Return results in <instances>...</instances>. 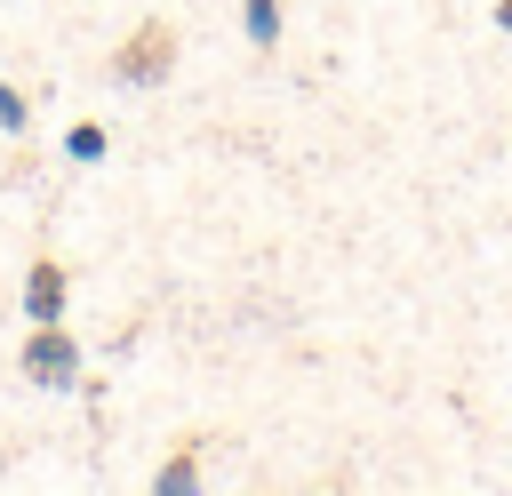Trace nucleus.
<instances>
[{
	"label": "nucleus",
	"instance_id": "nucleus-1",
	"mask_svg": "<svg viewBox=\"0 0 512 496\" xmlns=\"http://www.w3.org/2000/svg\"><path fill=\"white\" fill-rule=\"evenodd\" d=\"M104 72L128 80V88H160V80L176 72V24H168V16H144V24L104 56Z\"/></svg>",
	"mask_w": 512,
	"mask_h": 496
},
{
	"label": "nucleus",
	"instance_id": "nucleus-2",
	"mask_svg": "<svg viewBox=\"0 0 512 496\" xmlns=\"http://www.w3.org/2000/svg\"><path fill=\"white\" fill-rule=\"evenodd\" d=\"M24 376L48 384V392H64V384L80 376V352H72V336H64L56 320H32V336H24Z\"/></svg>",
	"mask_w": 512,
	"mask_h": 496
},
{
	"label": "nucleus",
	"instance_id": "nucleus-8",
	"mask_svg": "<svg viewBox=\"0 0 512 496\" xmlns=\"http://www.w3.org/2000/svg\"><path fill=\"white\" fill-rule=\"evenodd\" d=\"M496 24H504V32H512V0H496Z\"/></svg>",
	"mask_w": 512,
	"mask_h": 496
},
{
	"label": "nucleus",
	"instance_id": "nucleus-7",
	"mask_svg": "<svg viewBox=\"0 0 512 496\" xmlns=\"http://www.w3.org/2000/svg\"><path fill=\"white\" fill-rule=\"evenodd\" d=\"M0 128H24V96L16 88H0Z\"/></svg>",
	"mask_w": 512,
	"mask_h": 496
},
{
	"label": "nucleus",
	"instance_id": "nucleus-5",
	"mask_svg": "<svg viewBox=\"0 0 512 496\" xmlns=\"http://www.w3.org/2000/svg\"><path fill=\"white\" fill-rule=\"evenodd\" d=\"M184 480H200V440H184V448H176V464L160 472V488H184Z\"/></svg>",
	"mask_w": 512,
	"mask_h": 496
},
{
	"label": "nucleus",
	"instance_id": "nucleus-4",
	"mask_svg": "<svg viewBox=\"0 0 512 496\" xmlns=\"http://www.w3.org/2000/svg\"><path fill=\"white\" fill-rule=\"evenodd\" d=\"M240 24H248L256 48H272L280 40V0H240Z\"/></svg>",
	"mask_w": 512,
	"mask_h": 496
},
{
	"label": "nucleus",
	"instance_id": "nucleus-3",
	"mask_svg": "<svg viewBox=\"0 0 512 496\" xmlns=\"http://www.w3.org/2000/svg\"><path fill=\"white\" fill-rule=\"evenodd\" d=\"M64 288H72L64 264H56V256H32V272H24V312H32V320H64Z\"/></svg>",
	"mask_w": 512,
	"mask_h": 496
},
{
	"label": "nucleus",
	"instance_id": "nucleus-6",
	"mask_svg": "<svg viewBox=\"0 0 512 496\" xmlns=\"http://www.w3.org/2000/svg\"><path fill=\"white\" fill-rule=\"evenodd\" d=\"M96 152H104V128L80 120V128H72V160H96Z\"/></svg>",
	"mask_w": 512,
	"mask_h": 496
}]
</instances>
